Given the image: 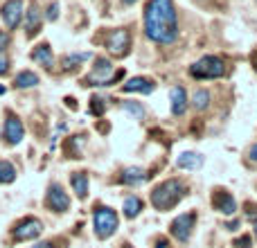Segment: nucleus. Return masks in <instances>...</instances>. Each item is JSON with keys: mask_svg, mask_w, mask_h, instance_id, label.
I'll use <instances>...</instances> for the list:
<instances>
[{"mask_svg": "<svg viewBox=\"0 0 257 248\" xmlns=\"http://www.w3.org/2000/svg\"><path fill=\"white\" fill-rule=\"evenodd\" d=\"M145 32L156 43L169 45L178 36V18L172 0H149L145 7Z\"/></svg>", "mask_w": 257, "mask_h": 248, "instance_id": "1", "label": "nucleus"}, {"mask_svg": "<svg viewBox=\"0 0 257 248\" xmlns=\"http://www.w3.org/2000/svg\"><path fill=\"white\" fill-rule=\"evenodd\" d=\"M185 194H187L185 183L178 181V178H169V181H163L160 185L154 187V192H151V205L156 210H160V212H165V210H172Z\"/></svg>", "mask_w": 257, "mask_h": 248, "instance_id": "2", "label": "nucleus"}, {"mask_svg": "<svg viewBox=\"0 0 257 248\" xmlns=\"http://www.w3.org/2000/svg\"><path fill=\"white\" fill-rule=\"evenodd\" d=\"M122 77H124V70L115 72L113 70V63L108 61V59H97L93 72L84 79V84L86 86H111V84H115L117 79H122Z\"/></svg>", "mask_w": 257, "mask_h": 248, "instance_id": "3", "label": "nucleus"}, {"mask_svg": "<svg viewBox=\"0 0 257 248\" xmlns=\"http://www.w3.org/2000/svg\"><path fill=\"white\" fill-rule=\"evenodd\" d=\"M117 223H120V219H117L115 210H111V208H97L95 210L93 226H95V235H97L99 239H108L111 235H115Z\"/></svg>", "mask_w": 257, "mask_h": 248, "instance_id": "4", "label": "nucleus"}, {"mask_svg": "<svg viewBox=\"0 0 257 248\" xmlns=\"http://www.w3.org/2000/svg\"><path fill=\"white\" fill-rule=\"evenodd\" d=\"M226 72V66L219 57H203L190 68V75L196 79H217Z\"/></svg>", "mask_w": 257, "mask_h": 248, "instance_id": "5", "label": "nucleus"}, {"mask_svg": "<svg viewBox=\"0 0 257 248\" xmlns=\"http://www.w3.org/2000/svg\"><path fill=\"white\" fill-rule=\"evenodd\" d=\"M106 48L115 57L128 54V48H131V34H128V30H113L106 39Z\"/></svg>", "mask_w": 257, "mask_h": 248, "instance_id": "6", "label": "nucleus"}, {"mask_svg": "<svg viewBox=\"0 0 257 248\" xmlns=\"http://www.w3.org/2000/svg\"><path fill=\"white\" fill-rule=\"evenodd\" d=\"M45 205L54 212H66L70 208V196L63 192V187L59 183H52L48 187V196H45Z\"/></svg>", "mask_w": 257, "mask_h": 248, "instance_id": "7", "label": "nucleus"}, {"mask_svg": "<svg viewBox=\"0 0 257 248\" xmlns=\"http://www.w3.org/2000/svg\"><path fill=\"white\" fill-rule=\"evenodd\" d=\"M194 221H196V214L190 212V214H181V217H176L172 221V226H169V230H172V235L176 237L181 244H185L187 239H190L192 235V228H194Z\"/></svg>", "mask_w": 257, "mask_h": 248, "instance_id": "8", "label": "nucleus"}, {"mask_svg": "<svg viewBox=\"0 0 257 248\" xmlns=\"http://www.w3.org/2000/svg\"><path fill=\"white\" fill-rule=\"evenodd\" d=\"M41 232H43V223H41L39 219H23L16 226V230H14V239L32 241V239H36V237H41Z\"/></svg>", "mask_w": 257, "mask_h": 248, "instance_id": "9", "label": "nucleus"}, {"mask_svg": "<svg viewBox=\"0 0 257 248\" xmlns=\"http://www.w3.org/2000/svg\"><path fill=\"white\" fill-rule=\"evenodd\" d=\"M0 14H3L5 25H7L9 30H16L23 18V0H7V3L3 5V9H0Z\"/></svg>", "mask_w": 257, "mask_h": 248, "instance_id": "10", "label": "nucleus"}, {"mask_svg": "<svg viewBox=\"0 0 257 248\" xmlns=\"http://www.w3.org/2000/svg\"><path fill=\"white\" fill-rule=\"evenodd\" d=\"M23 136H25V127H23V122L14 115H7L5 127H3V140L7 142V145H18V142L23 140Z\"/></svg>", "mask_w": 257, "mask_h": 248, "instance_id": "11", "label": "nucleus"}, {"mask_svg": "<svg viewBox=\"0 0 257 248\" xmlns=\"http://www.w3.org/2000/svg\"><path fill=\"white\" fill-rule=\"evenodd\" d=\"M212 205H214L217 212H223V214H235V210H237L235 199H232V194L230 192H226V190H214Z\"/></svg>", "mask_w": 257, "mask_h": 248, "instance_id": "12", "label": "nucleus"}, {"mask_svg": "<svg viewBox=\"0 0 257 248\" xmlns=\"http://www.w3.org/2000/svg\"><path fill=\"white\" fill-rule=\"evenodd\" d=\"M122 90L124 93H142V95H149L156 90V84L151 79H147V77H133V79H128L124 86H122Z\"/></svg>", "mask_w": 257, "mask_h": 248, "instance_id": "13", "label": "nucleus"}, {"mask_svg": "<svg viewBox=\"0 0 257 248\" xmlns=\"http://www.w3.org/2000/svg\"><path fill=\"white\" fill-rule=\"evenodd\" d=\"M169 102H172V113L174 115H183L187 108V93L185 88H181V86H174L172 90H169Z\"/></svg>", "mask_w": 257, "mask_h": 248, "instance_id": "14", "label": "nucleus"}, {"mask_svg": "<svg viewBox=\"0 0 257 248\" xmlns=\"http://www.w3.org/2000/svg\"><path fill=\"white\" fill-rule=\"evenodd\" d=\"M32 61H36L39 66H43V68H52V63H54V59H52V48H50L48 43H41V45H36L34 50H32Z\"/></svg>", "mask_w": 257, "mask_h": 248, "instance_id": "15", "label": "nucleus"}, {"mask_svg": "<svg viewBox=\"0 0 257 248\" xmlns=\"http://www.w3.org/2000/svg\"><path fill=\"white\" fill-rule=\"evenodd\" d=\"M176 163L181 169H199L203 165V156L196 154V151H183Z\"/></svg>", "mask_w": 257, "mask_h": 248, "instance_id": "16", "label": "nucleus"}, {"mask_svg": "<svg viewBox=\"0 0 257 248\" xmlns=\"http://www.w3.org/2000/svg\"><path fill=\"white\" fill-rule=\"evenodd\" d=\"M70 185H72V190H75V194L79 196V199H86V196H88V174L75 172L70 176Z\"/></svg>", "mask_w": 257, "mask_h": 248, "instance_id": "17", "label": "nucleus"}, {"mask_svg": "<svg viewBox=\"0 0 257 248\" xmlns=\"http://www.w3.org/2000/svg\"><path fill=\"white\" fill-rule=\"evenodd\" d=\"M27 21H25V27H27V34H36L41 27V12H39V5L32 3L30 9L25 12Z\"/></svg>", "mask_w": 257, "mask_h": 248, "instance_id": "18", "label": "nucleus"}, {"mask_svg": "<svg viewBox=\"0 0 257 248\" xmlns=\"http://www.w3.org/2000/svg\"><path fill=\"white\" fill-rule=\"evenodd\" d=\"M145 181H147V174L140 167H126L124 174H122V183H126V185H140Z\"/></svg>", "mask_w": 257, "mask_h": 248, "instance_id": "19", "label": "nucleus"}, {"mask_svg": "<svg viewBox=\"0 0 257 248\" xmlns=\"http://www.w3.org/2000/svg\"><path fill=\"white\" fill-rule=\"evenodd\" d=\"M14 84H16L18 88H32V86L39 84V75H34L32 70H23V72H18L16 75Z\"/></svg>", "mask_w": 257, "mask_h": 248, "instance_id": "20", "label": "nucleus"}, {"mask_svg": "<svg viewBox=\"0 0 257 248\" xmlns=\"http://www.w3.org/2000/svg\"><path fill=\"white\" fill-rule=\"evenodd\" d=\"M142 210V201L138 196H126L124 199V217L126 219H136Z\"/></svg>", "mask_w": 257, "mask_h": 248, "instance_id": "21", "label": "nucleus"}, {"mask_svg": "<svg viewBox=\"0 0 257 248\" xmlns=\"http://www.w3.org/2000/svg\"><path fill=\"white\" fill-rule=\"evenodd\" d=\"M192 106H194L196 111L208 108L210 106V93H208V90H196L194 97H192Z\"/></svg>", "mask_w": 257, "mask_h": 248, "instance_id": "22", "label": "nucleus"}, {"mask_svg": "<svg viewBox=\"0 0 257 248\" xmlns=\"http://www.w3.org/2000/svg\"><path fill=\"white\" fill-rule=\"evenodd\" d=\"M16 178V169L12 163L7 160H0V183H12Z\"/></svg>", "mask_w": 257, "mask_h": 248, "instance_id": "23", "label": "nucleus"}, {"mask_svg": "<svg viewBox=\"0 0 257 248\" xmlns=\"http://www.w3.org/2000/svg\"><path fill=\"white\" fill-rule=\"evenodd\" d=\"M122 108H124L128 115L136 117V120H142V115H145V108H142L140 104H136V102H124L122 104Z\"/></svg>", "mask_w": 257, "mask_h": 248, "instance_id": "24", "label": "nucleus"}, {"mask_svg": "<svg viewBox=\"0 0 257 248\" xmlns=\"http://www.w3.org/2000/svg\"><path fill=\"white\" fill-rule=\"evenodd\" d=\"M86 59H90V54H70V57H66L63 59V68H77V63H81V61H86Z\"/></svg>", "mask_w": 257, "mask_h": 248, "instance_id": "25", "label": "nucleus"}, {"mask_svg": "<svg viewBox=\"0 0 257 248\" xmlns=\"http://www.w3.org/2000/svg\"><path fill=\"white\" fill-rule=\"evenodd\" d=\"M90 111H93L95 115H102V113L106 111V99H102V97H93V99H90Z\"/></svg>", "mask_w": 257, "mask_h": 248, "instance_id": "26", "label": "nucleus"}, {"mask_svg": "<svg viewBox=\"0 0 257 248\" xmlns=\"http://www.w3.org/2000/svg\"><path fill=\"white\" fill-rule=\"evenodd\" d=\"M7 70H9V59L5 57V52L0 50V75H5Z\"/></svg>", "mask_w": 257, "mask_h": 248, "instance_id": "27", "label": "nucleus"}, {"mask_svg": "<svg viewBox=\"0 0 257 248\" xmlns=\"http://www.w3.org/2000/svg\"><path fill=\"white\" fill-rule=\"evenodd\" d=\"M57 16H59V5L52 3L48 7V18H50V21H57Z\"/></svg>", "mask_w": 257, "mask_h": 248, "instance_id": "28", "label": "nucleus"}, {"mask_svg": "<svg viewBox=\"0 0 257 248\" xmlns=\"http://www.w3.org/2000/svg\"><path fill=\"white\" fill-rule=\"evenodd\" d=\"M235 248H250V237L244 235L241 239H237V241H235Z\"/></svg>", "mask_w": 257, "mask_h": 248, "instance_id": "29", "label": "nucleus"}, {"mask_svg": "<svg viewBox=\"0 0 257 248\" xmlns=\"http://www.w3.org/2000/svg\"><path fill=\"white\" fill-rule=\"evenodd\" d=\"M7 34H3V32H0V50H5V45H7Z\"/></svg>", "mask_w": 257, "mask_h": 248, "instance_id": "30", "label": "nucleus"}, {"mask_svg": "<svg viewBox=\"0 0 257 248\" xmlns=\"http://www.w3.org/2000/svg\"><path fill=\"white\" fill-rule=\"evenodd\" d=\"M248 156H250V158H253V160H257V142H255V145H253V147H250Z\"/></svg>", "mask_w": 257, "mask_h": 248, "instance_id": "31", "label": "nucleus"}, {"mask_svg": "<svg viewBox=\"0 0 257 248\" xmlns=\"http://www.w3.org/2000/svg\"><path fill=\"white\" fill-rule=\"evenodd\" d=\"M156 248H169V244L165 239H158V244H156Z\"/></svg>", "mask_w": 257, "mask_h": 248, "instance_id": "32", "label": "nucleus"}, {"mask_svg": "<svg viewBox=\"0 0 257 248\" xmlns=\"http://www.w3.org/2000/svg\"><path fill=\"white\" fill-rule=\"evenodd\" d=\"M36 248H54L52 244H50V241H45V244H39V246H36Z\"/></svg>", "mask_w": 257, "mask_h": 248, "instance_id": "33", "label": "nucleus"}, {"mask_svg": "<svg viewBox=\"0 0 257 248\" xmlns=\"http://www.w3.org/2000/svg\"><path fill=\"white\" fill-rule=\"evenodd\" d=\"M0 95H5V86L3 84H0Z\"/></svg>", "mask_w": 257, "mask_h": 248, "instance_id": "34", "label": "nucleus"}, {"mask_svg": "<svg viewBox=\"0 0 257 248\" xmlns=\"http://www.w3.org/2000/svg\"><path fill=\"white\" fill-rule=\"evenodd\" d=\"M124 3H126V5H131V3H136V0H124Z\"/></svg>", "mask_w": 257, "mask_h": 248, "instance_id": "35", "label": "nucleus"}, {"mask_svg": "<svg viewBox=\"0 0 257 248\" xmlns=\"http://www.w3.org/2000/svg\"><path fill=\"white\" fill-rule=\"evenodd\" d=\"M255 235H257V226H255Z\"/></svg>", "mask_w": 257, "mask_h": 248, "instance_id": "36", "label": "nucleus"}, {"mask_svg": "<svg viewBox=\"0 0 257 248\" xmlns=\"http://www.w3.org/2000/svg\"><path fill=\"white\" fill-rule=\"evenodd\" d=\"M124 248H131V246H124Z\"/></svg>", "mask_w": 257, "mask_h": 248, "instance_id": "37", "label": "nucleus"}]
</instances>
